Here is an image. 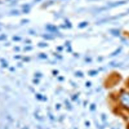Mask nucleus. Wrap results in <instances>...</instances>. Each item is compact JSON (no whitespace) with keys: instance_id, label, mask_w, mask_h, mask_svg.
Instances as JSON below:
<instances>
[{"instance_id":"nucleus-2","label":"nucleus","mask_w":129,"mask_h":129,"mask_svg":"<svg viewBox=\"0 0 129 129\" xmlns=\"http://www.w3.org/2000/svg\"><path fill=\"white\" fill-rule=\"evenodd\" d=\"M47 29H49L50 31H55V30H56V29L55 28V27H53V26H52V25H49V26H48V27H47Z\"/></svg>"},{"instance_id":"nucleus-1","label":"nucleus","mask_w":129,"mask_h":129,"mask_svg":"<svg viewBox=\"0 0 129 129\" xmlns=\"http://www.w3.org/2000/svg\"><path fill=\"white\" fill-rule=\"evenodd\" d=\"M121 101L124 106L129 108V94L127 93L122 94L121 96Z\"/></svg>"}]
</instances>
